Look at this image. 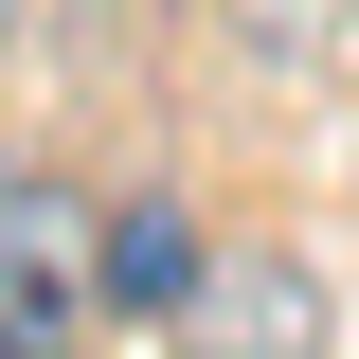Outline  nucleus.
<instances>
[{"label": "nucleus", "mask_w": 359, "mask_h": 359, "mask_svg": "<svg viewBox=\"0 0 359 359\" xmlns=\"http://www.w3.org/2000/svg\"><path fill=\"white\" fill-rule=\"evenodd\" d=\"M162 341H180V359H323V269H306V252H216Z\"/></svg>", "instance_id": "obj_2"}, {"label": "nucleus", "mask_w": 359, "mask_h": 359, "mask_svg": "<svg viewBox=\"0 0 359 359\" xmlns=\"http://www.w3.org/2000/svg\"><path fill=\"white\" fill-rule=\"evenodd\" d=\"M108 269H90V198L0 144V359H90Z\"/></svg>", "instance_id": "obj_1"}, {"label": "nucleus", "mask_w": 359, "mask_h": 359, "mask_svg": "<svg viewBox=\"0 0 359 359\" xmlns=\"http://www.w3.org/2000/svg\"><path fill=\"white\" fill-rule=\"evenodd\" d=\"M90 269H108V323H180L216 252H198V216L144 180V198H108V216H90Z\"/></svg>", "instance_id": "obj_3"}, {"label": "nucleus", "mask_w": 359, "mask_h": 359, "mask_svg": "<svg viewBox=\"0 0 359 359\" xmlns=\"http://www.w3.org/2000/svg\"><path fill=\"white\" fill-rule=\"evenodd\" d=\"M0 18H18V0H0Z\"/></svg>", "instance_id": "obj_4"}]
</instances>
